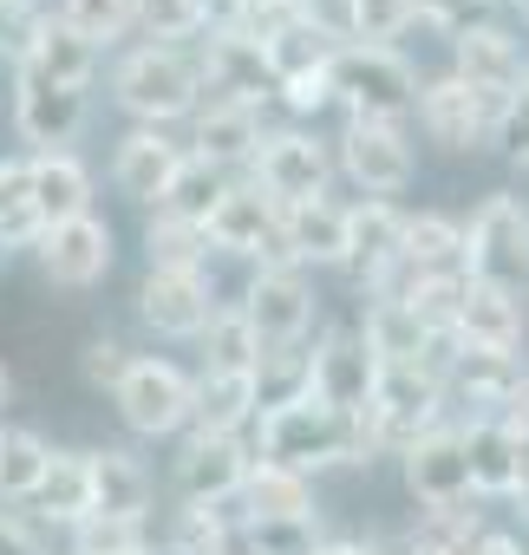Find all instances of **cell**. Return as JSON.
Masks as SVG:
<instances>
[{"mask_svg": "<svg viewBox=\"0 0 529 555\" xmlns=\"http://www.w3.org/2000/svg\"><path fill=\"white\" fill-rule=\"evenodd\" d=\"M248 451L261 464L295 470V477H321V470H340V464H373L360 418H340L321 399H295V405L261 412L248 425Z\"/></svg>", "mask_w": 529, "mask_h": 555, "instance_id": "obj_1", "label": "cell"}, {"mask_svg": "<svg viewBox=\"0 0 529 555\" xmlns=\"http://www.w3.org/2000/svg\"><path fill=\"white\" fill-rule=\"evenodd\" d=\"M112 105L131 125H151V131H170V125L196 118V105H203L196 53L190 47H157V40L118 53V66H112Z\"/></svg>", "mask_w": 529, "mask_h": 555, "instance_id": "obj_2", "label": "cell"}, {"mask_svg": "<svg viewBox=\"0 0 529 555\" xmlns=\"http://www.w3.org/2000/svg\"><path fill=\"white\" fill-rule=\"evenodd\" d=\"M444 418H451V399H444L438 360H425V366H379L373 399L360 412V431H366V451L373 457H399L405 444H418Z\"/></svg>", "mask_w": 529, "mask_h": 555, "instance_id": "obj_3", "label": "cell"}, {"mask_svg": "<svg viewBox=\"0 0 529 555\" xmlns=\"http://www.w3.org/2000/svg\"><path fill=\"white\" fill-rule=\"evenodd\" d=\"M418 66L399 47H340L334 53V105L347 118H379V125H405L418 105Z\"/></svg>", "mask_w": 529, "mask_h": 555, "instance_id": "obj_4", "label": "cell"}, {"mask_svg": "<svg viewBox=\"0 0 529 555\" xmlns=\"http://www.w3.org/2000/svg\"><path fill=\"white\" fill-rule=\"evenodd\" d=\"M112 412L131 438H183L190 431V412H196V373H183L177 360H157V353H131L125 379L112 386Z\"/></svg>", "mask_w": 529, "mask_h": 555, "instance_id": "obj_5", "label": "cell"}, {"mask_svg": "<svg viewBox=\"0 0 529 555\" xmlns=\"http://www.w3.org/2000/svg\"><path fill=\"white\" fill-rule=\"evenodd\" d=\"M235 308H242V321H248L261 353H295L314 334V282H308V268H288V261L248 268Z\"/></svg>", "mask_w": 529, "mask_h": 555, "instance_id": "obj_6", "label": "cell"}, {"mask_svg": "<svg viewBox=\"0 0 529 555\" xmlns=\"http://www.w3.org/2000/svg\"><path fill=\"white\" fill-rule=\"evenodd\" d=\"M248 183L269 203H282V209L327 196V183H334V138H321L308 125H269V138H261V151L248 164Z\"/></svg>", "mask_w": 529, "mask_h": 555, "instance_id": "obj_7", "label": "cell"}, {"mask_svg": "<svg viewBox=\"0 0 529 555\" xmlns=\"http://www.w3.org/2000/svg\"><path fill=\"white\" fill-rule=\"evenodd\" d=\"M464 274L503 288H529V203L516 190H490L464 222Z\"/></svg>", "mask_w": 529, "mask_h": 555, "instance_id": "obj_8", "label": "cell"}, {"mask_svg": "<svg viewBox=\"0 0 529 555\" xmlns=\"http://www.w3.org/2000/svg\"><path fill=\"white\" fill-rule=\"evenodd\" d=\"M334 170H340L360 196L392 203L399 190H412V177H418V151H412L405 125L347 118V125H340V138H334Z\"/></svg>", "mask_w": 529, "mask_h": 555, "instance_id": "obj_9", "label": "cell"}, {"mask_svg": "<svg viewBox=\"0 0 529 555\" xmlns=\"http://www.w3.org/2000/svg\"><path fill=\"white\" fill-rule=\"evenodd\" d=\"M444 399L464 418H503V405H516V392L529 386V353L522 347H444L438 360Z\"/></svg>", "mask_w": 529, "mask_h": 555, "instance_id": "obj_10", "label": "cell"}, {"mask_svg": "<svg viewBox=\"0 0 529 555\" xmlns=\"http://www.w3.org/2000/svg\"><path fill=\"white\" fill-rule=\"evenodd\" d=\"M196 79H203V99L216 105H275V73H269V53L261 40H248L242 27H209L196 40Z\"/></svg>", "mask_w": 529, "mask_h": 555, "instance_id": "obj_11", "label": "cell"}, {"mask_svg": "<svg viewBox=\"0 0 529 555\" xmlns=\"http://www.w3.org/2000/svg\"><path fill=\"white\" fill-rule=\"evenodd\" d=\"M86 125H92V92L53 86L47 73H34V66H14V131H21V144H34L27 157L73 151Z\"/></svg>", "mask_w": 529, "mask_h": 555, "instance_id": "obj_12", "label": "cell"}, {"mask_svg": "<svg viewBox=\"0 0 529 555\" xmlns=\"http://www.w3.org/2000/svg\"><path fill=\"white\" fill-rule=\"evenodd\" d=\"M496 99H483V92H470L457 73H438V79H425L418 86V105H412V118H418V131L438 144V151H490L496 144Z\"/></svg>", "mask_w": 529, "mask_h": 555, "instance_id": "obj_13", "label": "cell"}, {"mask_svg": "<svg viewBox=\"0 0 529 555\" xmlns=\"http://www.w3.org/2000/svg\"><path fill=\"white\" fill-rule=\"evenodd\" d=\"M248 464H255L248 438H222V431H196L190 425L177 438V457H170V490H177V503H216V509H229L235 490H242V477H248Z\"/></svg>", "mask_w": 529, "mask_h": 555, "instance_id": "obj_14", "label": "cell"}, {"mask_svg": "<svg viewBox=\"0 0 529 555\" xmlns=\"http://www.w3.org/2000/svg\"><path fill=\"white\" fill-rule=\"evenodd\" d=\"M203 229H209V248L216 255H235V261H255V268L288 261V248H282V203H269L248 177H235L222 190V203L209 209Z\"/></svg>", "mask_w": 529, "mask_h": 555, "instance_id": "obj_15", "label": "cell"}, {"mask_svg": "<svg viewBox=\"0 0 529 555\" xmlns=\"http://www.w3.org/2000/svg\"><path fill=\"white\" fill-rule=\"evenodd\" d=\"M373 379H379V360H373L360 327H327L308 347V399H321L327 412L360 418L366 399H373Z\"/></svg>", "mask_w": 529, "mask_h": 555, "instance_id": "obj_16", "label": "cell"}, {"mask_svg": "<svg viewBox=\"0 0 529 555\" xmlns=\"http://www.w3.org/2000/svg\"><path fill=\"white\" fill-rule=\"evenodd\" d=\"M34 255H40V274H47L53 288L86 295V288H99L105 274H112L118 235H112L105 216H73V222H53V229L34 242Z\"/></svg>", "mask_w": 529, "mask_h": 555, "instance_id": "obj_17", "label": "cell"}, {"mask_svg": "<svg viewBox=\"0 0 529 555\" xmlns=\"http://www.w3.org/2000/svg\"><path fill=\"white\" fill-rule=\"evenodd\" d=\"M399 255H405V209L399 203H379V196L347 203V255H340V274H353L366 295H379L392 274H399Z\"/></svg>", "mask_w": 529, "mask_h": 555, "instance_id": "obj_18", "label": "cell"}, {"mask_svg": "<svg viewBox=\"0 0 529 555\" xmlns=\"http://www.w3.org/2000/svg\"><path fill=\"white\" fill-rule=\"evenodd\" d=\"M451 73L470 86V92H483V99H509V92H522V79H529V53H522V40L509 34V27H496V21H464L457 34H451Z\"/></svg>", "mask_w": 529, "mask_h": 555, "instance_id": "obj_19", "label": "cell"}, {"mask_svg": "<svg viewBox=\"0 0 529 555\" xmlns=\"http://www.w3.org/2000/svg\"><path fill=\"white\" fill-rule=\"evenodd\" d=\"M399 470H405V490H412L418 516L470 503V470H464V438H457V418H444L438 431H425L418 444H405V451H399Z\"/></svg>", "mask_w": 529, "mask_h": 555, "instance_id": "obj_20", "label": "cell"}, {"mask_svg": "<svg viewBox=\"0 0 529 555\" xmlns=\"http://www.w3.org/2000/svg\"><path fill=\"white\" fill-rule=\"evenodd\" d=\"M216 282L209 274H164V268H144L138 282V321L157 334V340H203L209 314H216Z\"/></svg>", "mask_w": 529, "mask_h": 555, "instance_id": "obj_21", "label": "cell"}, {"mask_svg": "<svg viewBox=\"0 0 529 555\" xmlns=\"http://www.w3.org/2000/svg\"><path fill=\"white\" fill-rule=\"evenodd\" d=\"M451 340L457 347H522L529 340V288H503V282L464 274Z\"/></svg>", "mask_w": 529, "mask_h": 555, "instance_id": "obj_22", "label": "cell"}, {"mask_svg": "<svg viewBox=\"0 0 529 555\" xmlns=\"http://www.w3.org/2000/svg\"><path fill=\"white\" fill-rule=\"evenodd\" d=\"M86 483H92V516H118V522H144L151 529V503H157V477L131 444H99L86 451Z\"/></svg>", "mask_w": 529, "mask_h": 555, "instance_id": "obj_23", "label": "cell"}, {"mask_svg": "<svg viewBox=\"0 0 529 555\" xmlns=\"http://www.w3.org/2000/svg\"><path fill=\"white\" fill-rule=\"evenodd\" d=\"M261 138H269V118H261V112L203 99V105H196V118H190V144H183V151L209 157V164H216V170H229V177H248V164H255Z\"/></svg>", "mask_w": 529, "mask_h": 555, "instance_id": "obj_24", "label": "cell"}, {"mask_svg": "<svg viewBox=\"0 0 529 555\" xmlns=\"http://www.w3.org/2000/svg\"><path fill=\"white\" fill-rule=\"evenodd\" d=\"M177 164H183V144H177L170 131L138 125V131H125L118 151H112V190H118L125 203L157 209L164 190H170V177H177Z\"/></svg>", "mask_w": 529, "mask_h": 555, "instance_id": "obj_25", "label": "cell"}, {"mask_svg": "<svg viewBox=\"0 0 529 555\" xmlns=\"http://www.w3.org/2000/svg\"><path fill=\"white\" fill-rule=\"evenodd\" d=\"M282 248H288V268H340V255H347V203H334V196L288 203L282 209Z\"/></svg>", "mask_w": 529, "mask_h": 555, "instance_id": "obj_26", "label": "cell"}, {"mask_svg": "<svg viewBox=\"0 0 529 555\" xmlns=\"http://www.w3.org/2000/svg\"><path fill=\"white\" fill-rule=\"evenodd\" d=\"M360 334H366V347H373L379 366H425V360H444V347H451V340H431L399 295H366Z\"/></svg>", "mask_w": 529, "mask_h": 555, "instance_id": "obj_27", "label": "cell"}, {"mask_svg": "<svg viewBox=\"0 0 529 555\" xmlns=\"http://www.w3.org/2000/svg\"><path fill=\"white\" fill-rule=\"evenodd\" d=\"M27 190H34V216H40V235H47L53 222L92 216V170H86L73 151H47V157H27Z\"/></svg>", "mask_w": 529, "mask_h": 555, "instance_id": "obj_28", "label": "cell"}, {"mask_svg": "<svg viewBox=\"0 0 529 555\" xmlns=\"http://www.w3.org/2000/svg\"><path fill=\"white\" fill-rule=\"evenodd\" d=\"M464 438V470H470V503H509V490L522 483V464L503 438L496 418H457Z\"/></svg>", "mask_w": 529, "mask_h": 555, "instance_id": "obj_29", "label": "cell"}, {"mask_svg": "<svg viewBox=\"0 0 529 555\" xmlns=\"http://www.w3.org/2000/svg\"><path fill=\"white\" fill-rule=\"evenodd\" d=\"M235 522H275V516H314V477H295L282 464H248L235 503H229Z\"/></svg>", "mask_w": 529, "mask_h": 555, "instance_id": "obj_30", "label": "cell"}, {"mask_svg": "<svg viewBox=\"0 0 529 555\" xmlns=\"http://www.w3.org/2000/svg\"><path fill=\"white\" fill-rule=\"evenodd\" d=\"M21 509H34L47 529H73V522H86L92 516V483H86V451H66V444H53V457H47V477L34 483V496L21 503Z\"/></svg>", "mask_w": 529, "mask_h": 555, "instance_id": "obj_31", "label": "cell"}, {"mask_svg": "<svg viewBox=\"0 0 529 555\" xmlns=\"http://www.w3.org/2000/svg\"><path fill=\"white\" fill-rule=\"evenodd\" d=\"M261 418L255 399V373H196V431H222V438H248V425Z\"/></svg>", "mask_w": 529, "mask_h": 555, "instance_id": "obj_32", "label": "cell"}, {"mask_svg": "<svg viewBox=\"0 0 529 555\" xmlns=\"http://www.w3.org/2000/svg\"><path fill=\"white\" fill-rule=\"evenodd\" d=\"M399 274H464V222H451L444 209H418L405 216V255Z\"/></svg>", "mask_w": 529, "mask_h": 555, "instance_id": "obj_33", "label": "cell"}, {"mask_svg": "<svg viewBox=\"0 0 529 555\" xmlns=\"http://www.w3.org/2000/svg\"><path fill=\"white\" fill-rule=\"evenodd\" d=\"M21 66H34V73H47L53 86H73V92H92V79H99V47L92 40H79L60 14H47V27H40V40H34V53L21 60Z\"/></svg>", "mask_w": 529, "mask_h": 555, "instance_id": "obj_34", "label": "cell"}, {"mask_svg": "<svg viewBox=\"0 0 529 555\" xmlns=\"http://www.w3.org/2000/svg\"><path fill=\"white\" fill-rule=\"evenodd\" d=\"M164 555H235V516L216 503H177L164 535H151Z\"/></svg>", "mask_w": 529, "mask_h": 555, "instance_id": "obj_35", "label": "cell"}, {"mask_svg": "<svg viewBox=\"0 0 529 555\" xmlns=\"http://www.w3.org/2000/svg\"><path fill=\"white\" fill-rule=\"evenodd\" d=\"M209 255H216L209 248V229L151 209V222H144V261L151 268H164V274H209Z\"/></svg>", "mask_w": 529, "mask_h": 555, "instance_id": "obj_36", "label": "cell"}, {"mask_svg": "<svg viewBox=\"0 0 529 555\" xmlns=\"http://www.w3.org/2000/svg\"><path fill=\"white\" fill-rule=\"evenodd\" d=\"M235 177L229 170H216L209 157H196V151H183V164H177V177H170V190H164V216H177V222H209V209L222 203V190H229Z\"/></svg>", "mask_w": 529, "mask_h": 555, "instance_id": "obj_37", "label": "cell"}, {"mask_svg": "<svg viewBox=\"0 0 529 555\" xmlns=\"http://www.w3.org/2000/svg\"><path fill=\"white\" fill-rule=\"evenodd\" d=\"M196 347H203V373H255L261 366V347H255V334H248V321H242L235 301H222L209 314V327H203Z\"/></svg>", "mask_w": 529, "mask_h": 555, "instance_id": "obj_38", "label": "cell"}, {"mask_svg": "<svg viewBox=\"0 0 529 555\" xmlns=\"http://www.w3.org/2000/svg\"><path fill=\"white\" fill-rule=\"evenodd\" d=\"M47 457L53 444L27 425H0V503H27L34 483L47 477Z\"/></svg>", "mask_w": 529, "mask_h": 555, "instance_id": "obj_39", "label": "cell"}, {"mask_svg": "<svg viewBox=\"0 0 529 555\" xmlns=\"http://www.w3.org/2000/svg\"><path fill=\"white\" fill-rule=\"evenodd\" d=\"M235 548L242 555H321L327 529H321V509L314 516H275V522H235Z\"/></svg>", "mask_w": 529, "mask_h": 555, "instance_id": "obj_40", "label": "cell"}, {"mask_svg": "<svg viewBox=\"0 0 529 555\" xmlns=\"http://www.w3.org/2000/svg\"><path fill=\"white\" fill-rule=\"evenodd\" d=\"M34 242H40V216L27 190V157H0V255L34 248Z\"/></svg>", "mask_w": 529, "mask_h": 555, "instance_id": "obj_41", "label": "cell"}, {"mask_svg": "<svg viewBox=\"0 0 529 555\" xmlns=\"http://www.w3.org/2000/svg\"><path fill=\"white\" fill-rule=\"evenodd\" d=\"M60 21L105 53V47H118L138 27V0H60Z\"/></svg>", "mask_w": 529, "mask_h": 555, "instance_id": "obj_42", "label": "cell"}, {"mask_svg": "<svg viewBox=\"0 0 529 555\" xmlns=\"http://www.w3.org/2000/svg\"><path fill=\"white\" fill-rule=\"evenodd\" d=\"M138 34H144V40H157V47L203 40V34H209L203 0H138Z\"/></svg>", "mask_w": 529, "mask_h": 555, "instance_id": "obj_43", "label": "cell"}, {"mask_svg": "<svg viewBox=\"0 0 529 555\" xmlns=\"http://www.w3.org/2000/svg\"><path fill=\"white\" fill-rule=\"evenodd\" d=\"M255 399H261V412L308 399V347H295V353H261V366H255Z\"/></svg>", "mask_w": 529, "mask_h": 555, "instance_id": "obj_44", "label": "cell"}, {"mask_svg": "<svg viewBox=\"0 0 529 555\" xmlns=\"http://www.w3.org/2000/svg\"><path fill=\"white\" fill-rule=\"evenodd\" d=\"M418 27V0H353V47H392Z\"/></svg>", "mask_w": 529, "mask_h": 555, "instance_id": "obj_45", "label": "cell"}, {"mask_svg": "<svg viewBox=\"0 0 529 555\" xmlns=\"http://www.w3.org/2000/svg\"><path fill=\"white\" fill-rule=\"evenodd\" d=\"M138 542H151L144 522H118V516H86L66 529V555H131Z\"/></svg>", "mask_w": 529, "mask_h": 555, "instance_id": "obj_46", "label": "cell"}, {"mask_svg": "<svg viewBox=\"0 0 529 555\" xmlns=\"http://www.w3.org/2000/svg\"><path fill=\"white\" fill-rule=\"evenodd\" d=\"M0 555H66V535L21 503H0Z\"/></svg>", "mask_w": 529, "mask_h": 555, "instance_id": "obj_47", "label": "cell"}, {"mask_svg": "<svg viewBox=\"0 0 529 555\" xmlns=\"http://www.w3.org/2000/svg\"><path fill=\"white\" fill-rule=\"evenodd\" d=\"M40 27H47V8H40V0H0V53H8L14 66L34 53Z\"/></svg>", "mask_w": 529, "mask_h": 555, "instance_id": "obj_48", "label": "cell"}, {"mask_svg": "<svg viewBox=\"0 0 529 555\" xmlns=\"http://www.w3.org/2000/svg\"><path fill=\"white\" fill-rule=\"evenodd\" d=\"M125 366H131V347H125L118 334H92L86 353H79V379H86L92 392H112V386L125 379Z\"/></svg>", "mask_w": 529, "mask_h": 555, "instance_id": "obj_49", "label": "cell"}, {"mask_svg": "<svg viewBox=\"0 0 529 555\" xmlns=\"http://www.w3.org/2000/svg\"><path fill=\"white\" fill-rule=\"evenodd\" d=\"M295 14L327 47H353V0H295Z\"/></svg>", "mask_w": 529, "mask_h": 555, "instance_id": "obj_50", "label": "cell"}, {"mask_svg": "<svg viewBox=\"0 0 529 555\" xmlns=\"http://www.w3.org/2000/svg\"><path fill=\"white\" fill-rule=\"evenodd\" d=\"M496 151H503L509 164H529V79H522V92H509L503 112H496Z\"/></svg>", "mask_w": 529, "mask_h": 555, "instance_id": "obj_51", "label": "cell"}, {"mask_svg": "<svg viewBox=\"0 0 529 555\" xmlns=\"http://www.w3.org/2000/svg\"><path fill=\"white\" fill-rule=\"evenodd\" d=\"M496 425H503V438H509V451H516V464L529 470V386L516 392V405H503V418H496Z\"/></svg>", "mask_w": 529, "mask_h": 555, "instance_id": "obj_52", "label": "cell"}, {"mask_svg": "<svg viewBox=\"0 0 529 555\" xmlns=\"http://www.w3.org/2000/svg\"><path fill=\"white\" fill-rule=\"evenodd\" d=\"M321 555H405V542H386V535H327Z\"/></svg>", "mask_w": 529, "mask_h": 555, "instance_id": "obj_53", "label": "cell"}, {"mask_svg": "<svg viewBox=\"0 0 529 555\" xmlns=\"http://www.w3.org/2000/svg\"><path fill=\"white\" fill-rule=\"evenodd\" d=\"M477 555H529V548H522V535H503V529H490V535L477 542Z\"/></svg>", "mask_w": 529, "mask_h": 555, "instance_id": "obj_54", "label": "cell"}, {"mask_svg": "<svg viewBox=\"0 0 529 555\" xmlns=\"http://www.w3.org/2000/svg\"><path fill=\"white\" fill-rule=\"evenodd\" d=\"M509 503H516V522H522V535H529V470H522V483L509 490Z\"/></svg>", "mask_w": 529, "mask_h": 555, "instance_id": "obj_55", "label": "cell"}, {"mask_svg": "<svg viewBox=\"0 0 529 555\" xmlns=\"http://www.w3.org/2000/svg\"><path fill=\"white\" fill-rule=\"evenodd\" d=\"M8 399H14V373L0 366V412H8Z\"/></svg>", "mask_w": 529, "mask_h": 555, "instance_id": "obj_56", "label": "cell"}, {"mask_svg": "<svg viewBox=\"0 0 529 555\" xmlns=\"http://www.w3.org/2000/svg\"><path fill=\"white\" fill-rule=\"evenodd\" d=\"M131 555H164V548H157V542H138V548H131Z\"/></svg>", "mask_w": 529, "mask_h": 555, "instance_id": "obj_57", "label": "cell"}, {"mask_svg": "<svg viewBox=\"0 0 529 555\" xmlns=\"http://www.w3.org/2000/svg\"><path fill=\"white\" fill-rule=\"evenodd\" d=\"M509 8H516V14H522V21H529V0H509Z\"/></svg>", "mask_w": 529, "mask_h": 555, "instance_id": "obj_58", "label": "cell"}]
</instances>
